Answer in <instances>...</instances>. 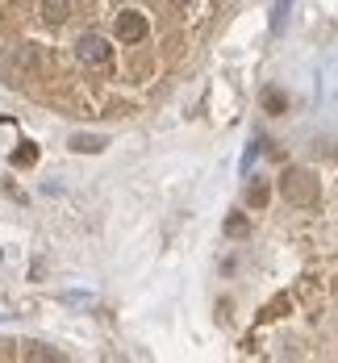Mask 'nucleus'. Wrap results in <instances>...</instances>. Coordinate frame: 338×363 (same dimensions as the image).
Segmentation results:
<instances>
[{"label":"nucleus","instance_id":"423d86ee","mask_svg":"<svg viewBox=\"0 0 338 363\" xmlns=\"http://www.w3.org/2000/svg\"><path fill=\"white\" fill-rule=\"evenodd\" d=\"M67 146H72L75 155H101V150L109 146V138H101V134H72Z\"/></svg>","mask_w":338,"mask_h":363},{"label":"nucleus","instance_id":"9d476101","mask_svg":"<svg viewBox=\"0 0 338 363\" xmlns=\"http://www.w3.org/2000/svg\"><path fill=\"white\" fill-rule=\"evenodd\" d=\"M38 163V146L34 143H21L13 150V167H34Z\"/></svg>","mask_w":338,"mask_h":363},{"label":"nucleus","instance_id":"7ed1b4c3","mask_svg":"<svg viewBox=\"0 0 338 363\" xmlns=\"http://www.w3.org/2000/svg\"><path fill=\"white\" fill-rule=\"evenodd\" d=\"M75 59H79L84 67H92V72H105V67H113V46H109V38H101V34H79V38H75Z\"/></svg>","mask_w":338,"mask_h":363},{"label":"nucleus","instance_id":"6e6552de","mask_svg":"<svg viewBox=\"0 0 338 363\" xmlns=\"http://www.w3.org/2000/svg\"><path fill=\"white\" fill-rule=\"evenodd\" d=\"M26 359H46V363H59L63 355L55 351V347H42V342H26V351H21Z\"/></svg>","mask_w":338,"mask_h":363},{"label":"nucleus","instance_id":"ddd939ff","mask_svg":"<svg viewBox=\"0 0 338 363\" xmlns=\"http://www.w3.org/2000/svg\"><path fill=\"white\" fill-rule=\"evenodd\" d=\"M171 4H188V0H171Z\"/></svg>","mask_w":338,"mask_h":363},{"label":"nucleus","instance_id":"f03ea898","mask_svg":"<svg viewBox=\"0 0 338 363\" xmlns=\"http://www.w3.org/2000/svg\"><path fill=\"white\" fill-rule=\"evenodd\" d=\"M280 192H284V201L297 205V209H313V205H317V180H313L309 172H297V167L280 176Z\"/></svg>","mask_w":338,"mask_h":363},{"label":"nucleus","instance_id":"1a4fd4ad","mask_svg":"<svg viewBox=\"0 0 338 363\" xmlns=\"http://www.w3.org/2000/svg\"><path fill=\"white\" fill-rule=\"evenodd\" d=\"M225 234H230V238H247V234H251L247 213H230V218H225Z\"/></svg>","mask_w":338,"mask_h":363},{"label":"nucleus","instance_id":"20e7f679","mask_svg":"<svg viewBox=\"0 0 338 363\" xmlns=\"http://www.w3.org/2000/svg\"><path fill=\"white\" fill-rule=\"evenodd\" d=\"M147 34H150V21L138 9H121V13L113 17V38H117L121 46H138V42H147Z\"/></svg>","mask_w":338,"mask_h":363},{"label":"nucleus","instance_id":"0eeeda50","mask_svg":"<svg viewBox=\"0 0 338 363\" xmlns=\"http://www.w3.org/2000/svg\"><path fill=\"white\" fill-rule=\"evenodd\" d=\"M267 201H271V188H267L263 180H255L251 188H247V205H251V209H267Z\"/></svg>","mask_w":338,"mask_h":363},{"label":"nucleus","instance_id":"f8f14e48","mask_svg":"<svg viewBox=\"0 0 338 363\" xmlns=\"http://www.w3.org/2000/svg\"><path fill=\"white\" fill-rule=\"evenodd\" d=\"M263 109H267V113H284V109H288V101H284V92H276V88H267V92H263Z\"/></svg>","mask_w":338,"mask_h":363},{"label":"nucleus","instance_id":"f257e3e1","mask_svg":"<svg viewBox=\"0 0 338 363\" xmlns=\"http://www.w3.org/2000/svg\"><path fill=\"white\" fill-rule=\"evenodd\" d=\"M42 67H46V55H42L38 42H21V46H13V55H9V63H4V72L13 75V84H21V79H38Z\"/></svg>","mask_w":338,"mask_h":363},{"label":"nucleus","instance_id":"39448f33","mask_svg":"<svg viewBox=\"0 0 338 363\" xmlns=\"http://www.w3.org/2000/svg\"><path fill=\"white\" fill-rule=\"evenodd\" d=\"M38 13H42V21H46V26H63V21L72 17V0H42V4H38Z\"/></svg>","mask_w":338,"mask_h":363},{"label":"nucleus","instance_id":"9b49d317","mask_svg":"<svg viewBox=\"0 0 338 363\" xmlns=\"http://www.w3.org/2000/svg\"><path fill=\"white\" fill-rule=\"evenodd\" d=\"M288 305H293L288 296H276L271 305H263V309H259V322H276V318H284V309H288Z\"/></svg>","mask_w":338,"mask_h":363}]
</instances>
